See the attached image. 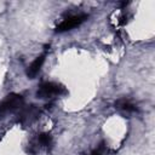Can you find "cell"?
I'll use <instances>...</instances> for the list:
<instances>
[{"label":"cell","mask_w":155,"mask_h":155,"mask_svg":"<svg viewBox=\"0 0 155 155\" xmlns=\"http://www.w3.org/2000/svg\"><path fill=\"white\" fill-rule=\"evenodd\" d=\"M65 88L64 86H62L61 84L57 82H52V81H46L42 82L38 91H36V97L45 99V98H52L54 96H61L63 93H65Z\"/></svg>","instance_id":"7a4b0ae2"},{"label":"cell","mask_w":155,"mask_h":155,"mask_svg":"<svg viewBox=\"0 0 155 155\" xmlns=\"http://www.w3.org/2000/svg\"><path fill=\"white\" fill-rule=\"evenodd\" d=\"M115 108L124 111V113H134V111H137V107L130 99H126V98L117 99L115 102Z\"/></svg>","instance_id":"8992f818"},{"label":"cell","mask_w":155,"mask_h":155,"mask_svg":"<svg viewBox=\"0 0 155 155\" xmlns=\"http://www.w3.org/2000/svg\"><path fill=\"white\" fill-rule=\"evenodd\" d=\"M38 143L41 144L42 147H48L52 143V137L50 133H41L38 137Z\"/></svg>","instance_id":"52a82bcc"},{"label":"cell","mask_w":155,"mask_h":155,"mask_svg":"<svg viewBox=\"0 0 155 155\" xmlns=\"http://www.w3.org/2000/svg\"><path fill=\"white\" fill-rule=\"evenodd\" d=\"M19 115H18V121L23 125H30L31 122H34L39 115H40V110L36 105L31 104L28 105L25 108H21L19 109Z\"/></svg>","instance_id":"277c9868"},{"label":"cell","mask_w":155,"mask_h":155,"mask_svg":"<svg viewBox=\"0 0 155 155\" xmlns=\"http://www.w3.org/2000/svg\"><path fill=\"white\" fill-rule=\"evenodd\" d=\"M87 15L82 13V15H75V16H70L65 19H63L57 27H56V31L58 33H64V31H69L76 27H79L81 23H84L87 19Z\"/></svg>","instance_id":"3957f363"},{"label":"cell","mask_w":155,"mask_h":155,"mask_svg":"<svg viewBox=\"0 0 155 155\" xmlns=\"http://www.w3.org/2000/svg\"><path fill=\"white\" fill-rule=\"evenodd\" d=\"M23 97L17 93L7 94L0 103V117L23 108Z\"/></svg>","instance_id":"6da1fadb"},{"label":"cell","mask_w":155,"mask_h":155,"mask_svg":"<svg viewBox=\"0 0 155 155\" xmlns=\"http://www.w3.org/2000/svg\"><path fill=\"white\" fill-rule=\"evenodd\" d=\"M45 57H46L45 53L41 54V56H39V57H36L31 62V64L28 67V69H27V76L29 79H34L39 74V71H40V69H41V67H42V64L45 62Z\"/></svg>","instance_id":"5b68a950"}]
</instances>
